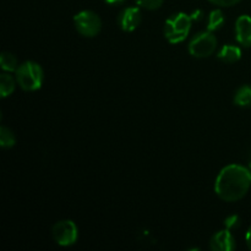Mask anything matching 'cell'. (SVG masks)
<instances>
[{"label":"cell","instance_id":"cell-1","mask_svg":"<svg viewBox=\"0 0 251 251\" xmlns=\"http://www.w3.org/2000/svg\"><path fill=\"white\" fill-rule=\"evenodd\" d=\"M251 188V169L242 164H228L221 169L215 181V193L226 202L239 201Z\"/></svg>","mask_w":251,"mask_h":251},{"label":"cell","instance_id":"cell-2","mask_svg":"<svg viewBox=\"0 0 251 251\" xmlns=\"http://www.w3.org/2000/svg\"><path fill=\"white\" fill-rule=\"evenodd\" d=\"M15 78L22 90L33 92L39 90L43 85L44 71L38 63L27 60L20 64L17 70L15 71Z\"/></svg>","mask_w":251,"mask_h":251},{"label":"cell","instance_id":"cell-3","mask_svg":"<svg viewBox=\"0 0 251 251\" xmlns=\"http://www.w3.org/2000/svg\"><path fill=\"white\" fill-rule=\"evenodd\" d=\"M193 19L185 12H178L169 17L164 24V37L172 44L185 41L190 33Z\"/></svg>","mask_w":251,"mask_h":251},{"label":"cell","instance_id":"cell-4","mask_svg":"<svg viewBox=\"0 0 251 251\" xmlns=\"http://www.w3.org/2000/svg\"><path fill=\"white\" fill-rule=\"evenodd\" d=\"M216 49H217V38L211 31L199 32L189 42V53L194 58H208L215 53Z\"/></svg>","mask_w":251,"mask_h":251},{"label":"cell","instance_id":"cell-5","mask_svg":"<svg viewBox=\"0 0 251 251\" xmlns=\"http://www.w3.org/2000/svg\"><path fill=\"white\" fill-rule=\"evenodd\" d=\"M74 26L81 36L93 38L102 29V20L92 10H82L74 16Z\"/></svg>","mask_w":251,"mask_h":251},{"label":"cell","instance_id":"cell-6","mask_svg":"<svg viewBox=\"0 0 251 251\" xmlns=\"http://www.w3.org/2000/svg\"><path fill=\"white\" fill-rule=\"evenodd\" d=\"M51 235L56 244L60 247H71L77 242V226L71 220L59 221L51 228Z\"/></svg>","mask_w":251,"mask_h":251},{"label":"cell","instance_id":"cell-7","mask_svg":"<svg viewBox=\"0 0 251 251\" xmlns=\"http://www.w3.org/2000/svg\"><path fill=\"white\" fill-rule=\"evenodd\" d=\"M141 7L127 6L120 11L118 16V25L125 32H132L141 25L142 14Z\"/></svg>","mask_w":251,"mask_h":251},{"label":"cell","instance_id":"cell-8","mask_svg":"<svg viewBox=\"0 0 251 251\" xmlns=\"http://www.w3.org/2000/svg\"><path fill=\"white\" fill-rule=\"evenodd\" d=\"M237 248L234 235L232 230L222 229L215 233L210 240V249L212 251H232Z\"/></svg>","mask_w":251,"mask_h":251},{"label":"cell","instance_id":"cell-9","mask_svg":"<svg viewBox=\"0 0 251 251\" xmlns=\"http://www.w3.org/2000/svg\"><path fill=\"white\" fill-rule=\"evenodd\" d=\"M235 38L243 47H251V16L242 15L235 21Z\"/></svg>","mask_w":251,"mask_h":251},{"label":"cell","instance_id":"cell-10","mask_svg":"<svg viewBox=\"0 0 251 251\" xmlns=\"http://www.w3.org/2000/svg\"><path fill=\"white\" fill-rule=\"evenodd\" d=\"M217 58L226 64L237 63L242 58V49L235 44H225L218 50Z\"/></svg>","mask_w":251,"mask_h":251},{"label":"cell","instance_id":"cell-11","mask_svg":"<svg viewBox=\"0 0 251 251\" xmlns=\"http://www.w3.org/2000/svg\"><path fill=\"white\" fill-rule=\"evenodd\" d=\"M233 102H234V104L238 105V107H251V86H240V87L235 91L234 97H233Z\"/></svg>","mask_w":251,"mask_h":251},{"label":"cell","instance_id":"cell-12","mask_svg":"<svg viewBox=\"0 0 251 251\" xmlns=\"http://www.w3.org/2000/svg\"><path fill=\"white\" fill-rule=\"evenodd\" d=\"M16 78L12 77L10 74L2 73L0 75V95H1V97L5 98L7 96L12 95L15 87H16Z\"/></svg>","mask_w":251,"mask_h":251},{"label":"cell","instance_id":"cell-13","mask_svg":"<svg viewBox=\"0 0 251 251\" xmlns=\"http://www.w3.org/2000/svg\"><path fill=\"white\" fill-rule=\"evenodd\" d=\"M226 21L225 14L221 9H215L210 12L207 17V31H218Z\"/></svg>","mask_w":251,"mask_h":251},{"label":"cell","instance_id":"cell-14","mask_svg":"<svg viewBox=\"0 0 251 251\" xmlns=\"http://www.w3.org/2000/svg\"><path fill=\"white\" fill-rule=\"evenodd\" d=\"M0 65L1 69L6 73H15L19 68V61L14 54L9 53V51H2L0 55Z\"/></svg>","mask_w":251,"mask_h":251},{"label":"cell","instance_id":"cell-15","mask_svg":"<svg viewBox=\"0 0 251 251\" xmlns=\"http://www.w3.org/2000/svg\"><path fill=\"white\" fill-rule=\"evenodd\" d=\"M15 144H16V136H15L14 131L2 125L0 127V146L4 150H7L14 147Z\"/></svg>","mask_w":251,"mask_h":251},{"label":"cell","instance_id":"cell-16","mask_svg":"<svg viewBox=\"0 0 251 251\" xmlns=\"http://www.w3.org/2000/svg\"><path fill=\"white\" fill-rule=\"evenodd\" d=\"M137 6L141 9L149 10V11H153V10L159 9L163 5L164 0H135Z\"/></svg>","mask_w":251,"mask_h":251},{"label":"cell","instance_id":"cell-17","mask_svg":"<svg viewBox=\"0 0 251 251\" xmlns=\"http://www.w3.org/2000/svg\"><path fill=\"white\" fill-rule=\"evenodd\" d=\"M240 223H242V221H240L239 216H238V215L228 216V217L225 220L226 228H227V229H229V230L238 229V228L240 227Z\"/></svg>","mask_w":251,"mask_h":251},{"label":"cell","instance_id":"cell-18","mask_svg":"<svg viewBox=\"0 0 251 251\" xmlns=\"http://www.w3.org/2000/svg\"><path fill=\"white\" fill-rule=\"evenodd\" d=\"M208 1H211L212 4H215L216 6L229 7V6H233V5L238 4V2H240L242 0H208Z\"/></svg>","mask_w":251,"mask_h":251},{"label":"cell","instance_id":"cell-19","mask_svg":"<svg viewBox=\"0 0 251 251\" xmlns=\"http://www.w3.org/2000/svg\"><path fill=\"white\" fill-rule=\"evenodd\" d=\"M190 16L191 19H193V21H200V20L203 17V14L201 10H196V11H194Z\"/></svg>","mask_w":251,"mask_h":251},{"label":"cell","instance_id":"cell-20","mask_svg":"<svg viewBox=\"0 0 251 251\" xmlns=\"http://www.w3.org/2000/svg\"><path fill=\"white\" fill-rule=\"evenodd\" d=\"M126 0H104L105 4L110 5V6H119V5H123Z\"/></svg>","mask_w":251,"mask_h":251},{"label":"cell","instance_id":"cell-21","mask_svg":"<svg viewBox=\"0 0 251 251\" xmlns=\"http://www.w3.org/2000/svg\"><path fill=\"white\" fill-rule=\"evenodd\" d=\"M245 242H247L248 248L251 250V226L248 228V232H247V234H245Z\"/></svg>","mask_w":251,"mask_h":251},{"label":"cell","instance_id":"cell-22","mask_svg":"<svg viewBox=\"0 0 251 251\" xmlns=\"http://www.w3.org/2000/svg\"><path fill=\"white\" fill-rule=\"evenodd\" d=\"M248 167L251 169V150L249 151V153H248Z\"/></svg>","mask_w":251,"mask_h":251}]
</instances>
